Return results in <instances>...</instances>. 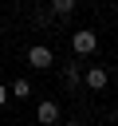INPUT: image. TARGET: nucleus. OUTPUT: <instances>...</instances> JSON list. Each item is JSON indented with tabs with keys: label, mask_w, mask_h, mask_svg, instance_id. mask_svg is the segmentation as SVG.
<instances>
[{
	"label": "nucleus",
	"mask_w": 118,
	"mask_h": 126,
	"mask_svg": "<svg viewBox=\"0 0 118 126\" xmlns=\"http://www.w3.org/2000/svg\"><path fill=\"white\" fill-rule=\"evenodd\" d=\"M71 47H75L79 55H94V47H98V35L83 28V32H75V35H71Z\"/></svg>",
	"instance_id": "f257e3e1"
},
{
	"label": "nucleus",
	"mask_w": 118,
	"mask_h": 126,
	"mask_svg": "<svg viewBox=\"0 0 118 126\" xmlns=\"http://www.w3.org/2000/svg\"><path fill=\"white\" fill-rule=\"evenodd\" d=\"M28 63H31L35 71H43V67H51V63H55V55H51V47L35 43V47H28Z\"/></svg>",
	"instance_id": "f03ea898"
},
{
	"label": "nucleus",
	"mask_w": 118,
	"mask_h": 126,
	"mask_svg": "<svg viewBox=\"0 0 118 126\" xmlns=\"http://www.w3.org/2000/svg\"><path fill=\"white\" fill-rule=\"evenodd\" d=\"M35 118H39L43 126H55V122H59V102L43 98V102H39V110H35Z\"/></svg>",
	"instance_id": "7ed1b4c3"
},
{
	"label": "nucleus",
	"mask_w": 118,
	"mask_h": 126,
	"mask_svg": "<svg viewBox=\"0 0 118 126\" xmlns=\"http://www.w3.org/2000/svg\"><path fill=\"white\" fill-rule=\"evenodd\" d=\"M83 83H87L90 91H106V83H110V75H106L102 67H90V71L83 75Z\"/></svg>",
	"instance_id": "20e7f679"
},
{
	"label": "nucleus",
	"mask_w": 118,
	"mask_h": 126,
	"mask_svg": "<svg viewBox=\"0 0 118 126\" xmlns=\"http://www.w3.org/2000/svg\"><path fill=\"white\" fill-rule=\"evenodd\" d=\"M63 83H67V87H71V91H75V87H79V83H83V71H79V67H75V63H63Z\"/></svg>",
	"instance_id": "39448f33"
},
{
	"label": "nucleus",
	"mask_w": 118,
	"mask_h": 126,
	"mask_svg": "<svg viewBox=\"0 0 118 126\" xmlns=\"http://www.w3.org/2000/svg\"><path fill=\"white\" fill-rule=\"evenodd\" d=\"M51 12H55L59 20H67V16L75 12V0H51Z\"/></svg>",
	"instance_id": "423d86ee"
},
{
	"label": "nucleus",
	"mask_w": 118,
	"mask_h": 126,
	"mask_svg": "<svg viewBox=\"0 0 118 126\" xmlns=\"http://www.w3.org/2000/svg\"><path fill=\"white\" fill-rule=\"evenodd\" d=\"M12 94H16V98H28V94H31V83H28V79H16V83H12Z\"/></svg>",
	"instance_id": "0eeeda50"
},
{
	"label": "nucleus",
	"mask_w": 118,
	"mask_h": 126,
	"mask_svg": "<svg viewBox=\"0 0 118 126\" xmlns=\"http://www.w3.org/2000/svg\"><path fill=\"white\" fill-rule=\"evenodd\" d=\"M8 94H12V91H8V87H4V83H0V106H4V102H8Z\"/></svg>",
	"instance_id": "6e6552de"
},
{
	"label": "nucleus",
	"mask_w": 118,
	"mask_h": 126,
	"mask_svg": "<svg viewBox=\"0 0 118 126\" xmlns=\"http://www.w3.org/2000/svg\"><path fill=\"white\" fill-rule=\"evenodd\" d=\"M67 126H79V122H67Z\"/></svg>",
	"instance_id": "1a4fd4ad"
}]
</instances>
